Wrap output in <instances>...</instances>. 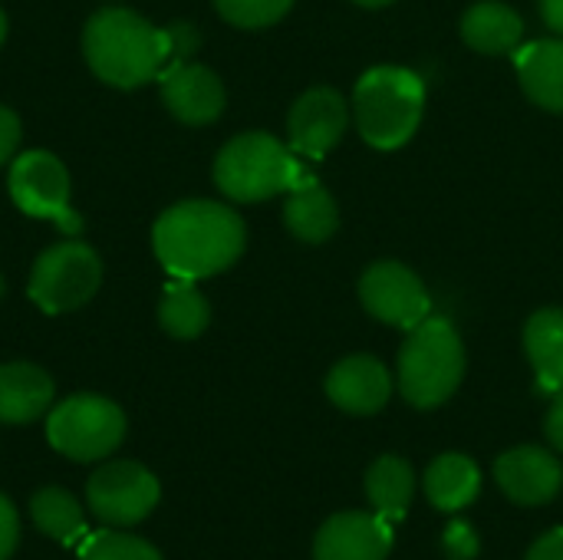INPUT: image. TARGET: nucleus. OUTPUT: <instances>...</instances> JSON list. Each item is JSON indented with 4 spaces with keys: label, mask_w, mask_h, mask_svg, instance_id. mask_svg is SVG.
Instances as JSON below:
<instances>
[{
    "label": "nucleus",
    "mask_w": 563,
    "mask_h": 560,
    "mask_svg": "<svg viewBox=\"0 0 563 560\" xmlns=\"http://www.w3.org/2000/svg\"><path fill=\"white\" fill-rule=\"evenodd\" d=\"M247 231L234 208L218 201H178L152 228L155 257L172 277L201 281L231 267L244 251Z\"/></svg>",
    "instance_id": "f257e3e1"
},
{
    "label": "nucleus",
    "mask_w": 563,
    "mask_h": 560,
    "mask_svg": "<svg viewBox=\"0 0 563 560\" xmlns=\"http://www.w3.org/2000/svg\"><path fill=\"white\" fill-rule=\"evenodd\" d=\"M82 53L89 69L115 89L145 86L162 76L165 63H175L172 33L155 30L145 17L125 7H106L89 17Z\"/></svg>",
    "instance_id": "f03ea898"
},
{
    "label": "nucleus",
    "mask_w": 563,
    "mask_h": 560,
    "mask_svg": "<svg viewBox=\"0 0 563 560\" xmlns=\"http://www.w3.org/2000/svg\"><path fill=\"white\" fill-rule=\"evenodd\" d=\"M422 109H426V86L412 69L379 66L356 83V96H353L356 129L373 149L406 145L422 122Z\"/></svg>",
    "instance_id": "7ed1b4c3"
},
{
    "label": "nucleus",
    "mask_w": 563,
    "mask_h": 560,
    "mask_svg": "<svg viewBox=\"0 0 563 560\" xmlns=\"http://www.w3.org/2000/svg\"><path fill=\"white\" fill-rule=\"evenodd\" d=\"M465 376V347L442 317H426L399 353V389L416 409H435Z\"/></svg>",
    "instance_id": "20e7f679"
},
{
    "label": "nucleus",
    "mask_w": 563,
    "mask_h": 560,
    "mask_svg": "<svg viewBox=\"0 0 563 560\" xmlns=\"http://www.w3.org/2000/svg\"><path fill=\"white\" fill-rule=\"evenodd\" d=\"M307 168L267 132H244L231 139L214 158V185L231 201H264L290 191Z\"/></svg>",
    "instance_id": "39448f33"
},
{
    "label": "nucleus",
    "mask_w": 563,
    "mask_h": 560,
    "mask_svg": "<svg viewBox=\"0 0 563 560\" xmlns=\"http://www.w3.org/2000/svg\"><path fill=\"white\" fill-rule=\"evenodd\" d=\"M49 446L76 462H99L125 439V413L102 396H69L46 419Z\"/></svg>",
    "instance_id": "423d86ee"
},
{
    "label": "nucleus",
    "mask_w": 563,
    "mask_h": 560,
    "mask_svg": "<svg viewBox=\"0 0 563 560\" xmlns=\"http://www.w3.org/2000/svg\"><path fill=\"white\" fill-rule=\"evenodd\" d=\"M102 284V261L82 241H59L46 248L30 274V300L43 314H69L92 300Z\"/></svg>",
    "instance_id": "0eeeda50"
},
{
    "label": "nucleus",
    "mask_w": 563,
    "mask_h": 560,
    "mask_svg": "<svg viewBox=\"0 0 563 560\" xmlns=\"http://www.w3.org/2000/svg\"><path fill=\"white\" fill-rule=\"evenodd\" d=\"M10 198L30 218L56 221L69 234L79 231V218L69 208V172L53 152L33 149L13 158Z\"/></svg>",
    "instance_id": "6e6552de"
},
{
    "label": "nucleus",
    "mask_w": 563,
    "mask_h": 560,
    "mask_svg": "<svg viewBox=\"0 0 563 560\" xmlns=\"http://www.w3.org/2000/svg\"><path fill=\"white\" fill-rule=\"evenodd\" d=\"M158 479L139 462H109L86 485L89 512L109 528H132L158 505Z\"/></svg>",
    "instance_id": "1a4fd4ad"
},
{
    "label": "nucleus",
    "mask_w": 563,
    "mask_h": 560,
    "mask_svg": "<svg viewBox=\"0 0 563 560\" xmlns=\"http://www.w3.org/2000/svg\"><path fill=\"white\" fill-rule=\"evenodd\" d=\"M360 300L376 320L402 330H416L432 310L426 284L406 264L396 261H379L366 267L360 281Z\"/></svg>",
    "instance_id": "9d476101"
},
{
    "label": "nucleus",
    "mask_w": 563,
    "mask_h": 560,
    "mask_svg": "<svg viewBox=\"0 0 563 560\" xmlns=\"http://www.w3.org/2000/svg\"><path fill=\"white\" fill-rule=\"evenodd\" d=\"M346 122H350V109H346V99L336 89H327V86L310 89L290 109V119H287L290 145L303 158L317 162L343 139Z\"/></svg>",
    "instance_id": "9b49d317"
},
{
    "label": "nucleus",
    "mask_w": 563,
    "mask_h": 560,
    "mask_svg": "<svg viewBox=\"0 0 563 560\" xmlns=\"http://www.w3.org/2000/svg\"><path fill=\"white\" fill-rule=\"evenodd\" d=\"M393 528L396 525L376 512H343L317 531L313 560H386Z\"/></svg>",
    "instance_id": "f8f14e48"
},
{
    "label": "nucleus",
    "mask_w": 563,
    "mask_h": 560,
    "mask_svg": "<svg viewBox=\"0 0 563 560\" xmlns=\"http://www.w3.org/2000/svg\"><path fill=\"white\" fill-rule=\"evenodd\" d=\"M162 102L185 125H208L224 112V86L201 63H168L162 69Z\"/></svg>",
    "instance_id": "ddd939ff"
},
{
    "label": "nucleus",
    "mask_w": 563,
    "mask_h": 560,
    "mask_svg": "<svg viewBox=\"0 0 563 560\" xmlns=\"http://www.w3.org/2000/svg\"><path fill=\"white\" fill-rule=\"evenodd\" d=\"M498 488L518 505H548L563 485V465L538 446H518L495 462Z\"/></svg>",
    "instance_id": "4468645a"
},
{
    "label": "nucleus",
    "mask_w": 563,
    "mask_h": 560,
    "mask_svg": "<svg viewBox=\"0 0 563 560\" xmlns=\"http://www.w3.org/2000/svg\"><path fill=\"white\" fill-rule=\"evenodd\" d=\"M393 380L386 366L373 356H350L336 363L327 376V396L353 416H373L389 403Z\"/></svg>",
    "instance_id": "2eb2a0df"
},
{
    "label": "nucleus",
    "mask_w": 563,
    "mask_h": 560,
    "mask_svg": "<svg viewBox=\"0 0 563 560\" xmlns=\"http://www.w3.org/2000/svg\"><path fill=\"white\" fill-rule=\"evenodd\" d=\"M53 403V380L33 363L0 366V422L23 426L40 419Z\"/></svg>",
    "instance_id": "dca6fc26"
},
{
    "label": "nucleus",
    "mask_w": 563,
    "mask_h": 560,
    "mask_svg": "<svg viewBox=\"0 0 563 560\" xmlns=\"http://www.w3.org/2000/svg\"><path fill=\"white\" fill-rule=\"evenodd\" d=\"M284 221L294 238H300L307 244H323L327 238H333V231L340 224V211H336L333 195L307 172L290 188V198L284 205Z\"/></svg>",
    "instance_id": "f3484780"
},
{
    "label": "nucleus",
    "mask_w": 563,
    "mask_h": 560,
    "mask_svg": "<svg viewBox=\"0 0 563 560\" xmlns=\"http://www.w3.org/2000/svg\"><path fill=\"white\" fill-rule=\"evenodd\" d=\"M515 59L525 92L538 106L563 112V40H538L525 46Z\"/></svg>",
    "instance_id": "a211bd4d"
},
{
    "label": "nucleus",
    "mask_w": 563,
    "mask_h": 560,
    "mask_svg": "<svg viewBox=\"0 0 563 560\" xmlns=\"http://www.w3.org/2000/svg\"><path fill=\"white\" fill-rule=\"evenodd\" d=\"M525 350L541 393H563V310H538L525 327Z\"/></svg>",
    "instance_id": "6ab92c4d"
},
{
    "label": "nucleus",
    "mask_w": 563,
    "mask_h": 560,
    "mask_svg": "<svg viewBox=\"0 0 563 560\" xmlns=\"http://www.w3.org/2000/svg\"><path fill=\"white\" fill-rule=\"evenodd\" d=\"M478 488H482L478 465L468 455H459V452L439 455L429 465V472H426V495H429V502L439 512H449V515L468 508L478 498Z\"/></svg>",
    "instance_id": "aec40b11"
},
{
    "label": "nucleus",
    "mask_w": 563,
    "mask_h": 560,
    "mask_svg": "<svg viewBox=\"0 0 563 560\" xmlns=\"http://www.w3.org/2000/svg\"><path fill=\"white\" fill-rule=\"evenodd\" d=\"M462 36L478 53H511L525 36V20L508 3L485 0L462 17Z\"/></svg>",
    "instance_id": "412c9836"
},
{
    "label": "nucleus",
    "mask_w": 563,
    "mask_h": 560,
    "mask_svg": "<svg viewBox=\"0 0 563 560\" xmlns=\"http://www.w3.org/2000/svg\"><path fill=\"white\" fill-rule=\"evenodd\" d=\"M412 492H416V475L409 469L406 459L399 455H383L369 465L366 472V498L373 505L376 515H383L386 521L399 525L412 505Z\"/></svg>",
    "instance_id": "4be33fe9"
},
{
    "label": "nucleus",
    "mask_w": 563,
    "mask_h": 560,
    "mask_svg": "<svg viewBox=\"0 0 563 560\" xmlns=\"http://www.w3.org/2000/svg\"><path fill=\"white\" fill-rule=\"evenodd\" d=\"M211 320V307L201 297V290L195 287V281L185 277H172L165 284L162 304H158V323L168 337L175 340H195L205 333Z\"/></svg>",
    "instance_id": "5701e85b"
},
{
    "label": "nucleus",
    "mask_w": 563,
    "mask_h": 560,
    "mask_svg": "<svg viewBox=\"0 0 563 560\" xmlns=\"http://www.w3.org/2000/svg\"><path fill=\"white\" fill-rule=\"evenodd\" d=\"M30 518L43 535H49L53 541H59L66 548L79 545L89 535L82 508L66 488H40L30 502Z\"/></svg>",
    "instance_id": "b1692460"
},
{
    "label": "nucleus",
    "mask_w": 563,
    "mask_h": 560,
    "mask_svg": "<svg viewBox=\"0 0 563 560\" xmlns=\"http://www.w3.org/2000/svg\"><path fill=\"white\" fill-rule=\"evenodd\" d=\"M79 560H162V554L125 531H99V535H86L79 545Z\"/></svg>",
    "instance_id": "393cba45"
},
{
    "label": "nucleus",
    "mask_w": 563,
    "mask_h": 560,
    "mask_svg": "<svg viewBox=\"0 0 563 560\" xmlns=\"http://www.w3.org/2000/svg\"><path fill=\"white\" fill-rule=\"evenodd\" d=\"M290 3L294 0H214L218 13L228 23L244 26V30H261V26L277 23L290 10Z\"/></svg>",
    "instance_id": "a878e982"
},
{
    "label": "nucleus",
    "mask_w": 563,
    "mask_h": 560,
    "mask_svg": "<svg viewBox=\"0 0 563 560\" xmlns=\"http://www.w3.org/2000/svg\"><path fill=\"white\" fill-rule=\"evenodd\" d=\"M442 551L449 560H475L482 551L478 531L468 521H449V528L442 531Z\"/></svg>",
    "instance_id": "bb28decb"
},
{
    "label": "nucleus",
    "mask_w": 563,
    "mask_h": 560,
    "mask_svg": "<svg viewBox=\"0 0 563 560\" xmlns=\"http://www.w3.org/2000/svg\"><path fill=\"white\" fill-rule=\"evenodd\" d=\"M20 541V521H16V508L0 495V560H7L13 554Z\"/></svg>",
    "instance_id": "cd10ccee"
},
{
    "label": "nucleus",
    "mask_w": 563,
    "mask_h": 560,
    "mask_svg": "<svg viewBox=\"0 0 563 560\" xmlns=\"http://www.w3.org/2000/svg\"><path fill=\"white\" fill-rule=\"evenodd\" d=\"M16 145H20V119L13 109L0 106V165L13 158Z\"/></svg>",
    "instance_id": "c85d7f7f"
},
{
    "label": "nucleus",
    "mask_w": 563,
    "mask_h": 560,
    "mask_svg": "<svg viewBox=\"0 0 563 560\" xmlns=\"http://www.w3.org/2000/svg\"><path fill=\"white\" fill-rule=\"evenodd\" d=\"M525 560H563V528L544 535V538L528 551V558Z\"/></svg>",
    "instance_id": "c756f323"
},
{
    "label": "nucleus",
    "mask_w": 563,
    "mask_h": 560,
    "mask_svg": "<svg viewBox=\"0 0 563 560\" xmlns=\"http://www.w3.org/2000/svg\"><path fill=\"white\" fill-rule=\"evenodd\" d=\"M544 436H548V442L563 452V393L554 396V406H551V413H548V419H544Z\"/></svg>",
    "instance_id": "7c9ffc66"
},
{
    "label": "nucleus",
    "mask_w": 563,
    "mask_h": 560,
    "mask_svg": "<svg viewBox=\"0 0 563 560\" xmlns=\"http://www.w3.org/2000/svg\"><path fill=\"white\" fill-rule=\"evenodd\" d=\"M541 13H544L548 26L563 36V0H541Z\"/></svg>",
    "instance_id": "2f4dec72"
},
{
    "label": "nucleus",
    "mask_w": 563,
    "mask_h": 560,
    "mask_svg": "<svg viewBox=\"0 0 563 560\" xmlns=\"http://www.w3.org/2000/svg\"><path fill=\"white\" fill-rule=\"evenodd\" d=\"M356 3H363V7H386V3H393V0H356Z\"/></svg>",
    "instance_id": "473e14b6"
},
{
    "label": "nucleus",
    "mask_w": 563,
    "mask_h": 560,
    "mask_svg": "<svg viewBox=\"0 0 563 560\" xmlns=\"http://www.w3.org/2000/svg\"><path fill=\"white\" fill-rule=\"evenodd\" d=\"M3 36H7V17H3V10H0V43H3Z\"/></svg>",
    "instance_id": "72a5a7b5"
},
{
    "label": "nucleus",
    "mask_w": 563,
    "mask_h": 560,
    "mask_svg": "<svg viewBox=\"0 0 563 560\" xmlns=\"http://www.w3.org/2000/svg\"><path fill=\"white\" fill-rule=\"evenodd\" d=\"M7 294V281H3V274H0V297Z\"/></svg>",
    "instance_id": "f704fd0d"
}]
</instances>
